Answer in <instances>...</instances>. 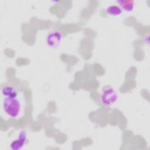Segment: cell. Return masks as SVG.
I'll return each mask as SVG.
<instances>
[{
  "label": "cell",
  "mask_w": 150,
  "mask_h": 150,
  "mask_svg": "<svg viewBox=\"0 0 150 150\" xmlns=\"http://www.w3.org/2000/svg\"><path fill=\"white\" fill-rule=\"evenodd\" d=\"M117 98V93L112 87L105 86L102 89L100 98L101 103L103 105H111L116 102Z\"/></svg>",
  "instance_id": "3"
},
{
  "label": "cell",
  "mask_w": 150,
  "mask_h": 150,
  "mask_svg": "<svg viewBox=\"0 0 150 150\" xmlns=\"http://www.w3.org/2000/svg\"><path fill=\"white\" fill-rule=\"evenodd\" d=\"M2 106L4 111L12 118L18 117L21 111V103L16 97H5L2 100Z\"/></svg>",
  "instance_id": "1"
},
{
  "label": "cell",
  "mask_w": 150,
  "mask_h": 150,
  "mask_svg": "<svg viewBox=\"0 0 150 150\" xmlns=\"http://www.w3.org/2000/svg\"><path fill=\"white\" fill-rule=\"evenodd\" d=\"M62 39V32L59 29H54L49 32L46 35L45 38V43L49 48L53 49L60 46Z\"/></svg>",
  "instance_id": "2"
},
{
  "label": "cell",
  "mask_w": 150,
  "mask_h": 150,
  "mask_svg": "<svg viewBox=\"0 0 150 150\" xmlns=\"http://www.w3.org/2000/svg\"><path fill=\"white\" fill-rule=\"evenodd\" d=\"M1 93L3 96L8 97H16L18 92L12 86L9 85L4 86L1 88Z\"/></svg>",
  "instance_id": "6"
},
{
  "label": "cell",
  "mask_w": 150,
  "mask_h": 150,
  "mask_svg": "<svg viewBox=\"0 0 150 150\" xmlns=\"http://www.w3.org/2000/svg\"><path fill=\"white\" fill-rule=\"evenodd\" d=\"M106 13L110 16H118L121 14L122 11L118 5H112L108 6L105 9Z\"/></svg>",
  "instance_id": "7"
},
{
  "label": "cell",
  "mask_w": 150,
  "mask_h": 150,
  "mask_svg": "<svg viewBox=\"0 0 150 150\" xmlns=\"http://www.w3.org/2000/svg\"><path fill=\"white\" fill-rule=\"evenodd\" d=\"M115 2L121 11L126 12H132L135 8V3L132 0H118Z\"/></svg>",
  "instance_id": "5"
},
{
  "label": "cell",
  "mask_w": 150,
  "mask_h": 150,
  "mask_svg": "<svg viewBox=\"0 0 150 150\" xmlns=\"http://www.w3.org/2000/svg\"><path fill=\"white\" fill-rule=\"evenodd\" d=\"M27 139V134L25 131H21L17 138L10 144V148L12 150H20L25 145Z\"/></svg>",
  "instance_id": "4"
}]
</instances>
